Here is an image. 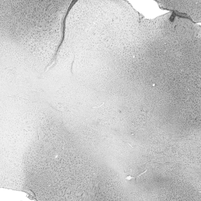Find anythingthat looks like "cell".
<instances>
[{"label":"cell","mask_w":201,"mask_h":201,"mask_svg":"<svg viewBox=\"0 0 201 201\" xmlns=\"http://www.w3.org/2000/svg\"><path fill=\"white\" fill-rule=\"evenodd\" d=\"M48 104L53 108L57 110V111L63 112L66 111L68 110V107H67L66 105H64V104L53 102H48Z\"/></svg>","instance_id":"obj_1"}]
</instances>
